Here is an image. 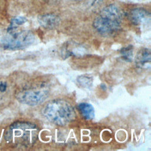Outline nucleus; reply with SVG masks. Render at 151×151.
<instances>
[{
    "label": "nucleus",
    "instance_id": "obj_2",
    "mask_svg": "<svg viewBox=\"0 0 151 151\" xmlns=\"http://www.w3.org/2000/svg\"><path fill=\"white\" fill-rule=\"evenodd\" d=\"M38 127L34 123L19 122L12 124L6 132V141L17 147L32 145L38 136Z\"/></svg>",
    "mask_w": 151,
    "mask_h": 151
},
{
    "label": "nucleus",
    "instance_id": "obj_6",
    "mask_svg": "<svg viewBox=\"0 0 151 151\" xmlns=\"http://www.w3.org/2000/svg\"><path fill=\"white\" fill-rule=\"evenodd\" d=\"M129 18L131 22L134 25H140L149 20L150 14L146 9L137 8L131 10L129 14Z\"/></svg>",
    "mask_w": 151,
    "mask_h": 151
},
{
    "label": "nucleus",
    "instance_id": "obj_7",
    "mask_svg": "<svg viewBox=\"0 0 151 151\" xmlns=\"http://www.w3.org/2000/svg\"><path fill=\"white\" fill-rule=\"evenodd\" d=\"M40 25L45 29H52L57 27L60 22L59 17L54 14L41 15L38 18Z\"/></svg>",
    "mask_w": 151,
    "mask_h": 151
},
{
    "label": "nucleus",
    "instance_id": "obj_13",
    "mask_svg": "<svg viewBox=\"0 0 151 151\" xmlns=\"http://www.w3.org/2000/svg\"><path fill=\"white\" fill-rule=\"evenodd\" d=\"M7 85L4 82H0V91L3 92L5 91L6 89Z\"/></svg>",
    "mask_w": 151,
    "mask_h": 151
},
{
    "label": "nucleus",
    "instance_id": "obj_8",
    "mask_svg": "<svg viewBox=\"0 0 151 151\" xmlns=\"http://www.w3.org/2000/svg\"><path fill=\"white\" fill-rule=\"evenodd\" d=\"M151 59V54L150 50L149 48H144L141 49L139 52L137 53L135 62L136 65L139 67H145L147 66V65H150Z\"/></svg>",
    "mask_w": 151,
    "mask_h": 151
},
{
    "label": "nucleus",
    "instance_id": "obj_11",
    "mask_svg": "<svg viewBox=\"0 0 151 151\" xmlns=\"http://www.w3.org/2000/svg\"><path fill=\"white\" fill-rule=\"evenodd\" d=\"M78 84L85 88H89L92 86L93 78L88 76H80L77 78Z\"/></svg>",
    "mask_w": 151,
    "mask_h": 151
},
{
    "label": "nucleus",
    "instance_id": "obj_9",
    "mask_svg": "<svg viewBox=\"0 0 151 151\" xmlns=\"http://www.w3.org/2000/svg\"><path fill=\"white\" fill-rule=\"evenodd\" d=\"M78 109L84 119L91 120L94 117V109L90 103L87 102L80 103L78 105Z\"/></svg>",
    "mask_w": 151,
    "mask_h": 151
},
{
    "label": "nucleus",
    "instance_id": "obj_12",
    "mask_svg": "<svg viewBox=\"0 0 151 151\" xmlns=\"http://www.w3.org/2000/svg\"><path fill=\"white\" fill-rule=\"evenodd\" d=\"M101 2H102V0H90L88 5H90V6H96L100 4Z\"/></svg>",
    "mask_w": 151,
    "mask_h": 151
},
{
    "label": "nucleus",
    "instance_id": "obj_1",
    "mask_svg": "<svg viewBox=\"0 0 151 151\" xmlns=\"http://www.w3.org/2000/svg\"><path fill=\"white\" fill-rule=\"evenodd\" d=\"M122 12L116 5L110 4L103 8L93 21V27L98 33L108 36L116 32L121 27Z\"/></svg>",
    "mask_w": 151,
    "mask_h": 151
},
{
    "label": "nucleus",
    "instance_id": "obj_4",
    "mask_svg": "<svg viewBox=\"0 0 151 151\" xmlns=\"http://www.w3.org/2000/svg\"><path fill=\"white\" fill-rule=\"evenodd\" d=\"M49 90L43 84L24 89L17 94V99L22 103L36 106L43 103L49 96Z\"/></svg>",
    "mask_w": 151,
    "mask_h": 151
},
{
    "label": "nucleus",
    "instance_id": "obj_5",
    "mask_svg": "<svg viewBox=\"0 0 151 151\" xmlns=\"http://www.w3.org/2000/svg\"><path fill=\"white\" fill-rule=\"evenodd\" d=\"M7 37L3 42V47L8 50H18L25 48L31 45L34 41V35L29 31H15L8 32Z\"/></svg>",
    "mask_w": 151,
    "mask_h": 151
},
{
    "label": "nucleus",
    "instance_id": "obj_3",
    "mask_svg": "<svg viewBox=\"0 0 151 151\" xmlns=\"http://www.w3.org/2000/svg\"><path fill=\"white\" fill-rule=\"evenodd\" d=\"M42 114L52 123L61 126L72 122L76 116L73 107L62 99H54L46 103Z\"/></svg>",
    "mask_w": 151,
    "mask_h": 151
},
{
    "label": "nucleus",
    "instance_id": "obj_10",
    "mask_svg": "<svg viewBox=\"0 0 151 151\" xmlns=\"http://www.w3.org/2000/svg\"><path fill=\"white\" fill-rule=\"evenodd\" d=\"M133 47L132 45L123 47L120 50V54L122 58L126 61H130L133 57Z\"/></svg>",
    "mask_w": 151,
    "mask_h": 151
}]
</instances>
